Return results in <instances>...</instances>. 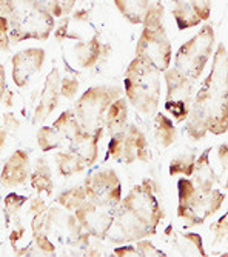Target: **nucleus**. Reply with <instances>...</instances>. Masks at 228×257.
<instances>
[{
    "label": "nucleus",
    "mask_w": 228,
    "mask_h": 257,
    "mask_svg": "<svg viewBox=\"0 0 228 257\" xmlns=\"http://www.w3.org/2000/svg\"><path fill=\"white\" fill-rule=\"evenodd\" d=\"M228 131V51L219 43L207 79L196 92L187 117V133L202 140L207 133L214 136Z\"/></svg>",
    "instance_id": "f257e3e1"
},
{
    "label": "nucleus",
    "mask_w": 228,
    "mask_h": 257,
    "mask_svg": "<svg viewBox=\"0 0 228 257\" xmlns=\"http://www.w3.org/2000/svg\"><path fill=\"white\" fill-rule=\"evenodd\" d=\"M157 190V183L151 179L133 186L114 211L112 225L106 234L109 242L124 245L156 234L159 223L165 217L164 208L156 197Z\"/></svg>",
    "instance_id": "f03ea898"
},
{
    "label": "nucleus",
    "mask_w": 228,
    "mask_h": 257,
    "mask_svg": "<svg viewBox=\"0 0 228 257\" xmlns=\"http://www.w3.org/2000/svg\"><path fill=\"white\" fill-rule=\"evenodd\" d=\"M161 71L142 57L130 62L125 71L124 88L127 100L145 115L157 112L161 100Z\"/></svg>",
    "instance_id": "7ed1b4c3"
},
{
    "label": "nucleus",
    "mask_w": 228,
    "mask_h": 257,
    "mask_svg": "<svg viewBox=\"0 0 228 257\" xmlns=\"http://www.w3.org/2000/svg\"><path fill=\"white\" fill-rule=\"evenodd\" d=\"M164 14L162 4H151L142 23V33L136 43V57L145 59L161 73L167 71L173 59L171 42L164 25Z\"/></svg>",
    "instance_id": "20e7f679"
},
{
    "label": "nucleus",
    "mask_w": 228,
    "mask_h": 257,
    "mask_svg": "<svg viewBox=\"0 0 228 257\" xmlns=\"http://www.w3.org/2000/svg\"><path fill=\"white\" fill-rule=\"evenodd\" d=\"M225 194L216 188L208 191L200 190L190 177L177 180V217L184 219L188 226L205 223L208 217L222 208Z\"/></svg>",
    "instance_id": "39448f33"
},
{
    "label": "nucleus",
    "mask_w": 228,
    "mask_h": 257,
    "mask_svg": "<svg viewBox=\"0 0 228 257\" xmlns=\"http://www.w3.org/2000/svg\"><path fill=\"white\" fill-rule=\"evenodd\" d=\"M214 42L216 34L213 27L210 23H205L190 40L180 45V48L176 51L173 66L194 82L199 80L210 57L213 56Z\"/></svg>",
    "instance_id": "423d86ee"
},
{
    "label": "nucleus",
    "mask_w": 228,
    "mask_h": 257,
    "mask_svg": "<svg viewBox=\"0 0 228 257\" xmlns=\"http://www.w3.org/2000/svg\"><path fill=\"white\" fill-rule=\"evenodd\" d=\"M122 97V89L118 86L96 85L88 88L74 103V114L83 131L93 133L105 128V114L111 103Z\"/></svg>",
    "instance_id": "0eeeda50"
},
{
    "label": "nucleus",
    "mask_w": 228,
    "mask_h": 257,
    "mask_svg": "<svg viewBox=\"0 0 228 257\" xmlns=\"http://www.w3.org/2000/svg\"><path fill=\"white\" fill-rule=\"evenodd\" d=\"M164 79L167 85L165 111L177 123L185 122L194 99V80L182 74L174 66L164 73Z\"/></svg>",
    "instance_id": "6e6552de"
},
{
    "label": "nucleus",
    "mask_w": 228,
    "mask_h": 257,
    "mask_svg": "<svg viewBox=\"0 0 228 257\" xmlns=\"http://www.w3.org/2000/svg\"><path fill=\"white\" fill-rule=\"evenodd\" d=\"M83 188L88 200L100 206L116 209L122 200V183L118 173L105 168L89 173L83 180Z\"/></svg>",
    "instance_id": "1a4fd4ad"
},
{
    "label": "nucleus",
    "mask_w": 228,
    "mask_h": 257,
    "mask_svg": "<svg viewBox=\"0 0 228 257\" xmlns=\"http://www.w3.org/2000/svg\"><path fill=\"white\" fill-rule=\"evenodd\" d=\"M54 28L56 17L43 7H39L10 30L11 45H17L25 40H48Z\"/></svg>",
    "instance_id": "9d476101"
},
{
    "label": "nucleus",
    "mask_w": 228,
    "mask_h": 257,
    "mask_svg": "<svg viewBox=\"0 0 228 257\" xmlns=\"http://www.w3.org/2000/svg\"><path fill=\"white\" fill-rule=\"evenodd\" d=\"M114 211L116 209L100 206L91 200H86L80 208H77L73 213L88 234H91L94 239H106L108 231L112 225Z\"/></svg>",
    "instance_id": "9b49d317"
},
{
    "label": "nucleus",
    "mask_w": 228,
    "mask_h": 257,
    "mask_svg": "<svg viewBox=\"0 0 228 257\" xmlns=\"http://www.w3.org/2000/svg\"><path fill=\"white\" fill-rule=\"evenodd\" d=\"M47 53L42 48H27L16 53L11 59V77L17 88L30 85L34 74L40 73Z\"/></svg>",
    "instance_id": "f8f14e48"
},
{
    "label": "nucleus",
    "mask_w": 228,
    "mask_h": 257,
    "mask_svg": "<svg viewBox=\"0 0 228 257\" xmlns=\"http://www.w3.org/2000/svg\"><path fill=\"white\" fill-rule=\"evenodd\" d=\"M60 71L59 68H53L48 73L47 79H45L43 89L40 92L39 103L34 109L33 115V125H42L47 120L51 112L59 106V99L60 96Z\"/></svg>",
    "instance_id": "ddd939ff"
},
{
    "label": "nucleus",
    "mask_w": 228,
    "mask_h": 257,
    "mask_svg": "<svg viewBox=\"0 0 228 257\" xmlns=\"http://www.w3.org/2000/svg\"><path fill=\"white\" fill-rule=\"evenodd\" d=\"M31 163L30 154L25 150H16L5 162L0 173V182L7 188H17L30 180Z\"/></svg>",
    "instance_id": "4468645a"
},
{
    "label": "nucleus",
    "mask_w": 228,
    "mask_h": 257,
    "mask_svg": "<svg viewBox=\"0 0 228 257\" xmlns=\"http://www.w3.org/2000/svg\"><path fill=\"white\" fill-rule=\"evenodd\" d=\"M151 150L148 139L145 137L144 131L136 126V125H128L125 131V139H124V150H122V163L131 165L136 160L139 162H150L151 160Z\"/></svg>",
    "instance_id": "2eb2a0df"
},
{
    "label": "nucleus",
    "mask_w": 228,
    "mask_h": 257,
    "mask_svg": "<svg viewBox=\"0 0 228 257\" xmlns=\"http://www.w3.org/2000/svg\"><path fill=\"white\" fill-rule=\"evenodd\" d=\"M109 45L103 43L100 40V37L96 34L91 39L86 40H80L74 45V59L79 68L82 69H88L93 68L99 63V60L103 57V54L109 53Z\"/></svg>",
    "instance_id": "dca6fc26"
},
{
    "label": "nucleus",
    "mask_w": 228,
    "mask_h": 257,
    "mask_svg": "<svg viewBox=\"0 0 228 257\" xmlns=\"http://www.w3.org/2000/svg\"><path fill=\"white\" fill-rule=\"evenodd\" d=\"M103 130L105 128H99L93 133L82 131L74 142L68 147V150L76 153L85 162L88 168L93 167L99 159V142L102 140Z\"/></svg>",
    "instance_id": "f3484780"
},
{
    "label": "nucleus",
    "mask_w": 228,
    "mask_h": 257,
    "mask_svg": "<svg viewBox=\"0 0 228 257\" xmlns=\"http://www.w3.org/2000/svg\"><path fill=\"white\" fill-rule=\"evenodd\" d=\"M213 148H205L200 156L196 159V165H194V171L191 174V180L194 182V185L200 190L208 191L211 190L214 183L217 182V176L214 173V168L210 162V154H211Z\"/></svg>",
    "instance_id": "a211bd4d"
},
{
    "label": "nucleus",
    "mask_w": 228,
    "mask_h": 257,
    "mask_svg": "<svg viewBox=\"0 0 228 257\" xmlns=\"http://www.w3.org/2000/svg\"><path fill=\"white\" fill-rule=\"evenodd\" d=\"M105 126L108 136L112 137L128 128V102L124 97L114 100L105 114Z\"/></svg>",
    "instance_id": "6ab92c4d"
},
{
    "label": "nucleus",
    "mask_w": 228,
    "mask_h": 257,
    "mask_svg": "<svg viewBox=\"0 0 228 257\" xmlns=\"http://www.w3.org/2000/svg\"><path fill=\"white\" fill-rule=\"evenodd\" d=\"M53 128L60 136L65 150H68V147H70L77 139V136L83 131L73 109L63 111L59 117L53 122Z\"/></svg>",
    "instance_id": "aec40b11"
},
{
    "label": "nucleus",
    "mask_w": 228,
    "mask_h": 257,
    "mask_svg": "<svg viewBox=\"0 0 228 257\" xmlns=\"http://www.w3.org/2000/svg\"><path fill=\"white\" fill-rule=\"evenodd\" d=\"M30 185L39 194L53 196L54 191V179L53 171L47 159H37L34 163V170L30 174Z\"/></svg>",
    "instance_id": "412c9836"
},
{
    "label": "nucleus",
    "mask_w": 228,
    "mask_h": 257,
    "mask_svg": "<svg viewBox=\"0 0 228 257\" xmlns=\"http://www.w3.org/2000/svg\"><path fill=\"white\" fill-rule=\"evenodd\" d=\"M171 14L176 20V27L180 31L199 27L202 23V19L193 8L190 0H173Z\"/></svg>",
    "instance_id": "4be33fe9"
},
{
    "label": "nucleus",
    "mask_w": 228,
    "mask_h": 257,
    "mask_svg": "<svg viewBox=\"0 0 228 257\" xmlns=\"http://www.w3.org/2000/svg\"><path fill=\"white\" fill-rule=\"evenodd\" d=\"M124 19L131 25H142L151 7V0H112Z\"/></svg>",
    "instance_id": "5701e85b"
},
{
    "label": "nucleus",
    "mask_w": 228,
    "mask_h": 257,
    "mask_svg": "<svg viewBox=\"0 0 228 257\" xmlns=\"http://www.w3.org/2000/svg\"><path fill=\"white\" fill-rule=\"evenodd\" d=\"M153 130L157 144L162 148H170L177 139V130L174 122L164 112H156L153 120Z\"/></svg>",
    "instance_id": "b1692460"
},
{
    "label": "nucleus",
    "mask_w": 228,
    "mask_h": 257,
    "mask_svg": "<svg viewBox=\"0 0 228 257\" xmlns=\"http://www.w3.org/2000/svg\"><path fill=\"white\" fill-rule=\"evenodd\" d=\"M174 246L177 252L184 257L207 255V251L203 248V240L197 232H179V234H174Z\"/></svg>",
    "instance_id": "393cba45"
},
{
    "label": "nucleus",
    "mask_w": 228,
    "mask_h": 257,
    "mask_svg": "<svg viewBox=\"0 0 228 257\" xmlns=\"http://www.w3.org/2000/svg\"><path fill=\"white\" fill-rule=\"evenodd\" d=\"M54 160H56L57 173L62 177H71V176L79 174V173H82V171H85L88 168L85 165V162L76 153H73L70 150L56 153Z\"/></svg>",
    "instance_id": "a878e982"
},
{
    "label": "nucleus",
    "mask_w": 228,
    "mask_h": 257,
    "mask_svg": "<svg viewBox=\"0 0 228 257\" xmlns=\"http://www.w3.org/2000/svg\"><path fill=\"white\" fill-rule=\"evenodd\" d=\"M86 200H88V197H86L83 185H80V186H71V188L63 190L56 197V203L60 208H63L65 211H70V213H74L76 209L80 208Z\"/></svg>",
    "instance_id": "bb28decb"
},
{
    "label": "nucleus",
    "mask_w": 228,
    "mask_h": 257,
    "mask_svg": "<svg viewBox=\"0 0 228 257\" xmlns=\"http://www.w3.org/2000/svg\"><path fill=\"white\" fill-rule=\"evenodd\" d=\"M196 154L194 151H185V153H180L177 156H174L170 162V167H168V173L170 176H185V177H191L193 171H194V165H196Z\"/></svg>",
    "instance_id": "cd10ccee"
},
{
    "label": "nucleus",
    "mask_w": 228,
    "mask_h": 257,
    "mask_svg": "<svg viewBox=\"0 0 228 257\" xmlns=\"http://www.w3.org/2000/svg\"><path fill=\"white\" fill-rule=\"evenodd\" d=\"M36 139H37V145H39L40 151H43V153H48V151H53V150L63 148L62 139L57 134V131L53 128V125L51 126H47V125L40 126L37 130Z\"/></svg>",
    "instance_id": "c85d7f7f"
},
{
    "label": "nucleus",
    "mask_w": 228,
    "mask_h": 257,
    "mask_svg": "<svg viewBox=\"0 0 228 257\" xmlns=\"http://www.w3.org/2000/svg\"><path fill=\"white\" fill-rule=\"evenodd\" d=\"M28 202V197L22 196V194H16V193H10L5 200H4V211H5V219L7 223H19V214L22 211L24 205Z\"/></svg>",
    "instance_id": "c756f323"
},
{
    "label": "nucleus",
    "mask_w": 228,
    "mask_h": 257,
    "mask_svg": "<svg viewBox=\"0 0 228 257\" xmlns=\"http://www.w3.org/2000/svg\"><path fill=\"white\" fill-rule=\"evenodd\" d=\"M39 2L56 19H60L63 16H70L73 13L77 0H39Z\"/></svg>",
    "instance_id": "7c9ffc66"
},
{
    "label": "nucleus",
    "mask_w": 228,
    "mask_h": 257,
    "mask_svg": "<svg viewBox=\"0 0 228 257\" xmlns=\"http://www.w3.org/2000/svg\"><path fill=\"white\" fill-rule=\"evenodd\" d=\"M79 80L74 76H65L60 79V96L68 99V100H74L79 91Z\"/></svg>",
    "instance_id": "2f4dec72"
},
{
    "label": "nucleus",
    "mask_w": 228,
    "mask_h": 257,
    "mask_svg": "<svg viewBox=\"0 0 228 257\" xmlns=\"http://www.w3.org/2000/svg\"><path fill=\"white\" fill-rule=\"evenodd\" d=\"M136 248H138V251L142 257H165L167 255L165 251L159 249L151 240H148V237L136 242Z\"/></svg>",
    "instance_id": "473e14b6"
},
{
    "label": "nucleus",
    "mask_w": 228,
    "mask_h": 257,
    "mask_svg": "<svg viewBox=\"0 0 228 257\" xmlns=\"http://www.w3.org/2000/svg\"><path fill=\"white\" fill-rule=\"evenodd\" d=\"M210 229L216 240H220L223 243L228 242V211L223 216H220L214 223H211Z\"/></svg>",
    "instance_id": "72a5a7b5"
},
{
    "label": "nucleus",
    "mask_w": 228,
    "mask_h": 257,
    "mask_svg": "<svg viewBox=\"0 0 228 257\" xmlns=\"http://www.w3.org/2000/svg\"><path fill=\"white\" fill-rule=\"evenodd\" d=\"M11 48V39H10V22L7 17L0 14V51L8 53Z\"/></svg>",
    "instance_id": "f704fd0d"
},
{
    "label": "nucleus",
    "mask_w": 228,
    "mask_h": 257,
    "mask_svg": "<svg viewBox=\"0 0 228 257\" xmlns=\"http://www.w3.org/2000/svg\"><path fill=\"white\" fill-rule=\"evenodd\" d=\"M217 159L220 163V168L223 173V188L228 190V145L226 144H220L217 147Z\"/></svg>",
    "instance_id": "c9c22d12"
},
{
    "label": "nucleus",
    "mask_w": 228,
    "mask_h": 257,
    "mask_svg": "<svg viewBox=\"0 0 228 257\" xmlns=\"http://www.w3.org/2000/svg\"><path fill=\"white\" fill-rule=\"evenodd\" d=\"M193 8L202 19V22H207L211 16V0H190Z\"/></svg>",
    "instance_id": "e433bc0d"
},
{
    "label": "nucleus",
    "mask_w": 228,
    "mask_h": 257,
    "mask_svg": "<svg viewBox=\"0 0 228 257\" xmlns=\"http://www.w3.org/2000/svg\"><path fill=\"white\" fill-rule=\"evenodd\" d=\"M2 125L8 133H17L20 130V120L16 117L13 112H4L2 114Z\"/></svg>",
    "instance_id": "4c0bfd02"
},
{
    "label": "nucleus",
    "mask_w": 228,
    "mask_h": 257,
    "mask_svg": "<svg viewBox=\"0 0 228 257\" xmlns=\"http://www.w3.org/2000/svg\"><path fill=\"white\" fill-rule=\"evenodd\" d=\"M111 255H116V257H139L141 254H139V251L136 246H133L130 243H127V245L124 243V245H121L118 248H114Z\"/></svg>",
    "instance_id": "58836bf2"
},
{
    "label": "nucleus",
    "mask_w": 228,
    "mask_h": 257,
    "mask_svg": "<svg viewBox=\"0 0 228 257\" xmlns=\"http://www.w3.org/2000/svg\"><path fill=\"white\" fill-rule=\"evenodd\" d=\"M48 206H47V202H45L42 197H34L28 202V211L31 216H36V214H40L43 211H47Z\"/></svg>",
    "instance_id": "ea45409f"
},
{
    "label": "nucleus",
    "mask_w": 228,
    "mask_h": 257,
    "mask_svg": "<svg viewBox=\"0 0 228 257\" xmlns=\"http://www.w3.org/2000/svg\"><path fill=\"white\" fill-rule=\"evenodd\" d=\"M25 231H27V229H25V226L22 225L20 222L14 225V228H13V231H11V236H10V242H11L13 248H16V243H17V240H20L22 237H24Z\"/></svg>",
    "instance_id": "a19ab883"
},
{
    "label": "nucleus",
    "mask_w": 228,
    "mask_h": 257,
    "mask_svg": "<svg viewBox=\"0 0 228 257\" xmlns=\"http://www.w3.org/2000/svg\"><path fill=\"white\" fill-rule=\"evenodd\" d=\"M5 94H7V73H5V66L0 63V103H2Z\"/></svg>",
    "instance_id": "79ce46f5"
},
{
    "label": "nucleus",
    "mask_w": 228,
    "mask_h": 257,
    "mask_svg": "<svg viewBox=\"0 0 228 257\" xmlns=\"http://www.w3.org/2000/svg\"><path fill=\"white\" fill-rule=\"evenodd\" d=\"M7 136H8V131L5 130V126L0 123V151L4 150L5 147V142H7Z\"/></svg>",
    "instance_id": "37998d69"
},
{
    "label": "nucleus",
    "mask_w": 228,
    "mask_h": 257,
    "mask_svg": "<svg viewBox=\"0 0 228 257\" xmlns=\"http://www.w3.org/2000/svg\"><path fill=\"white\" fill-rule=\"evenodd\" d=\"M225 245H226V249H228V242H225Z\"/></svg>",
    "instance_id": "c03bdc74"
}]
</instances>
